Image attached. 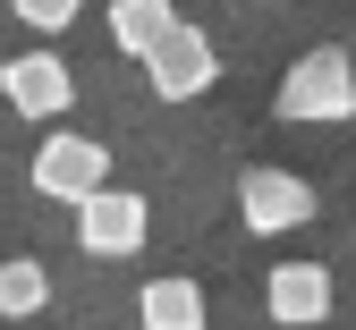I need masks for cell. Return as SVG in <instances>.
Wrapping results in <instances>:
<instances>
[{
  "label": "cell",
  "mask_w": 356,
  "mask_h": 330,
  "mask_svg": "<svg viewBox=\"0 0 356 330\" xmlns=\"http://www.w3.org/2000/svg\"><path fill=\"white\" fill-rule=\"evenodd\" d=\"M272 102L297 127H339V119H356V60L339 51V42H314V51H297V68L280 76Z\"/></svg>",
  "instance_id": "obj_1"
},
{
  "label": "cell",
  "mask_w": 356,
  "mask_h": 330,
  "mask_svg": "<svg viewBox=\"0 0 356 330\" xmlns=\"http://www.w3.org/2000/svg\"><path fill=\"white\" fill-rule=\"evenodd\" d=\"M153 238V204L136 195V186H94V195L76 204V246L102 254V263H127Z\"/></svg>",
  "instance_id": "obj_2"
},
{
  "label": "cell",
  "mask_w": 356,
  "mask_h": 330,
  "mask_svg": "<svg viewBox=\"0 0 356 330\" xmlns=\"http://www.w3.org/2000/svg\"><path fill=\"white\" fill-rule=\"evenodd\" d=\"M212 76H220V51H212V34L187 26V17L145 51V85L161 93V102H195V93H212Z\"/></svg>",
  "instance_id": "obj_3"
},
{
  "label": "cell",
  "mask_w": 356,
  "mask_h": 330,
  "mask_svg": "<svg viewBox=\"0 0 356 330\" xmlns=\"http://www.w3.org/2000/svg\"><path fill=\"white\" fill-rule=\"evenodd\" d=\"M94 186H111V145H102V135H42V153H34V195L85 204Z\"/></svg>",
  "instance_id": "obj_4"
},
{
  "label": "cell",
  "mask_w": 356,
  "mask_h": 330,
  "mask_svg": "<svg viewBox=\"0 0 356 330\" xmlns=\"http://www.w3.org/2000/svg\"><path fill=\"white\" fill-rule=\"evenodd\" d=\"M238 212H246V229H254V238H289V229H305V220H314V186H305L297 170L254 161V170L238 178Z\"/></svg>",
  "instance_id": "obj_5"
},
{
  "label": "cell",
  "mask_w": 356,
  "mask_h": 330,
  "mask_svg": "<svg viewBox=\"0 0 356 330\" xmlns=\"http://www.w3.org/2000/svg\"><path fill=\"white\" fill-rule=\"evenodd\" d=\"M0 102L26 110V119H60L76 102V76L60 51H17V60H0Z\"/></svg>",
  "instance_id": "obj_6"
},
{
  "label": "cell",
  "mask_w": 356,
  "mask_h": 330,
  "mask_svg": "<svg viewBox=\"0 0 356 330\" xmlns=\"http://www.w3.org/2000/svg\"><path fill=\"white\" fill-rule=\"evenodd\" d=\"M331 305H339V288H331L323 263H272L263 271V313L280 330H314V322H331Z\"/></svg>",
  "instance_id": "obj_7"
},
{
  "label": "cell",
  "mask_w": 356,
  "mask_h": 330,
  "mask_svg": "<svg viewBox=\"0 0 356 330\" xmlns=\"http://www.w3.org/2000/svg\"><path fill=\"white\" fill-rule=\"evenodd\" d=\"M204 322H212V305L187 271H153L136 288V330H204Z\"/></svg>",
  "instance_id": "obj_8"
},
{
  "label": "cell",
  "mask_w": 356,
  "mask_h": 330,
  "mask_svg": "<svg viewBox=\"0 0 356 330\" xmlns=\"http://www.w3.org/2000/svg\"><path fill=\"white\" fill-rule=\"evenodd\" d=\"M170 26H178V9H170V0H111V42H119L127 60H145Z\"/></svg>",
  "instance_id": "obj_9"
},
{
  "label": "cell",
  "mask_w": 356,
  "mask_h": 330,
  "mask_svg": "<svg viewBox=\"0 0 356 330\" xmlns=\"http://www.w3.org/2000/svg\"><path fill=\"white\" fill-rule=\"evenodd\" d=\"M42 305H51V271H42L34 254H9V263H0V313H9V322H34Z\"/></svg>",
  "instance_id": "obj_10"
},
{
  "label": "cell",
  "mask_w": 356,
  "mask_h": 330,
  "mask_svg": "<svg viewBox=\"0 0 356 330\" xmlns=\"http://www.w3.org/2000/svg\"><path fill=\"white\" fill-rule=\"evenodd\" d=\"M9 9H17V26H34V34H60V26H76L85 0H9Z\"/></svg>",
  "instance_id": "obj_11"
}]
</instances>
